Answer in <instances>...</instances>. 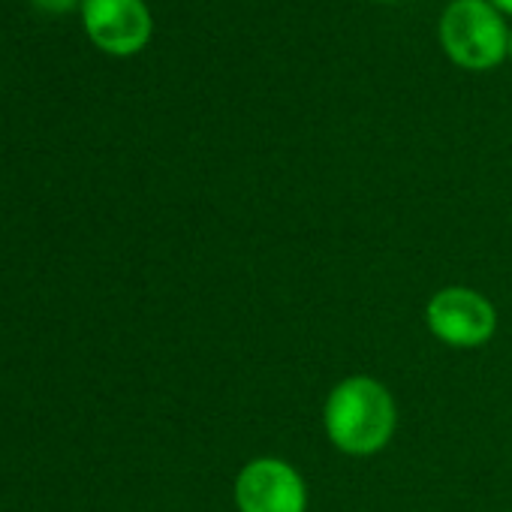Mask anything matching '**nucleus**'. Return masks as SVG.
I'll use <instances>...</instances> for the list:
<instances>
[{
    "label": "nucleus",
    "instance_id": "f257e3e1",
    "mask_svg": "<svg viewBox=\"0 0 512 512\" xmlns=\"http://www.w3.org/2000/svg\"><path fill=\"white\" fill-rule=\"evenodd\" d=\"M323 425L338 452L368 458L383 452L395 437L398 407L386 383L368 374H353L332 386L323 407Z\"/></svg>",
    "mask_w": 512,
    "mask_h": 512
},
{
    "label": "nucleus",
    "instance_id": "f03ea898",
    "mask_svg": "<svg viewBox=\"0 0 512 512\" xmlns=\"http://www.w3.org/2000/svg\"><path fill=\"white\" fill-rule=\"evenodd\" d=\"M509 31L488 0H452L440 19V43L464 70H491L509 55Z\"/></svg>",
    "mask_w": 512,
    "mask_h": 512
},
{
    "label": "nucleus",
    "instance_id": "7ed1b4c3",
    "mask_svg": "<svg viewBox=\"0 0 512 512\" xmlns=\"http://www.w3.org/2000/svg\"><path fill=\"white\" fill-rule=\"evenodd\" d=\"M428 332L455 350H476L497 332L494 305L470 287H443L425 305Z\"/></svg>",
    "mask_w": 512,
    "mask_h": 512
},
{
    "label": "nucleus",
    "instance_id": "20e7f679",
    "mask_svg": "<svg viewBox=\"0 0 512 512\" xmlns=\"http://www.w3.org/2000/svg\"><path fill=\"white\" fill-rule=\"evenodd\" d=\"M238 512H308V485L284 458L247 461L232 485Z\"/></svg>",
    "mask_w": 512,
    "mask_h": 512
},
{
    "label": "nucleus",
    "instance_id": "39448f33",
    "mask_svg": "<svg viewBox=\"0 0 512 512\" xmlns=\"http://www.w3.org/2000/svg\"><path fill=\"white\" fill-rule=\"evenodd\" d=\"M82 25L109 55H133L151 40L145 0H82Z\"/></svg>",
    "mask_w": 512,
    "mask_h": 512
},
{
    "label": "nucleus",
    "instance_id": "423d86ee",
    "mask_svg": "<svg viewBox=\"0 0 512 512\" xmlns=\"http://www.w3.org/2000/svg\"><path fill=\"white\" fill-rule=\"evenodd\" d=\"M34 4L46 13H67L73 10L76 4H82V0H34Z\"/></svg>",
    "mask_w": 512,
    "mask_h": 512
},
{
    "label": "nucleus",
    "instance_id": "0eeeda50",
    "mask_svg": "<svg viewBox=\"0 0 512 512\" xmlns=\"http://www.w3.org/2000/svg\"><path fill=\"white\" fill-rule=\"evenodd\" d=\"M488 4H491L497 13H509V16H512V0H488Z\"/></svg>",
    "mask_w": 512,
    "mask_h": 512
},
{
    "label": "nucleus",
    "instance_id": "6e6552de",
    "mask_svg": "<svg viewBox=\"0 0 512 512\" xmlns=\"http://www.w3.org/2000/svg\"><path fill=\"white\" fill-rule=\"evenodd\" d=\"M509 55H512V37H509Z\"/></svg>",
    "mask_w": 512,
    "mask_h": 512
}]
</instances>
